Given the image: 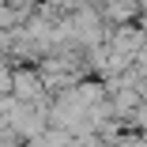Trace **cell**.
I'll list each match as a JSON object with an SVG mask.
<instances>
[{"label": "cell", "mask_w": 147, "mask_h": 147, "mask_svg": "<svg viewBox=\"0 0 147 147\" xmlns=\"http://www.w3.org/2000/svg\"><path fill=\"white\" fill-rule=\"evenodd\" d=\"M11 98L19 102H49L45 87H42V76L34 64H11Z\"/></svg>", "instance_id": "obj_1"}]
</instances>
